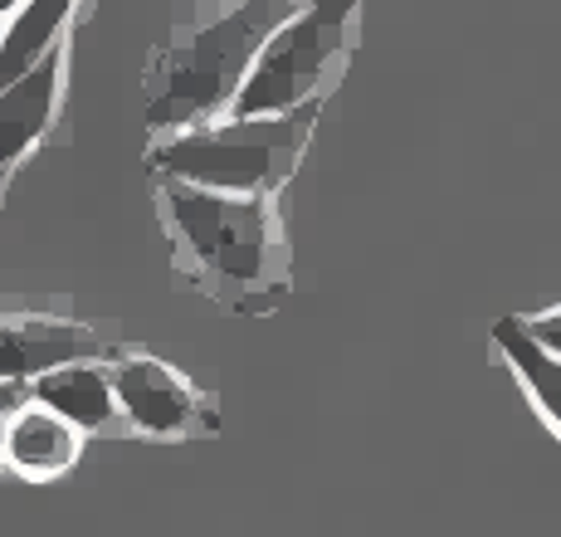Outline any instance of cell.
I'll use <instances>...</instances> for the list:
<instances>
[{
  "instance_id": "cell-1",
  "label": "cell",
  "mask_w": 561,
  "mask_h": 537,
  "mask_svg": "<svg viewBox=\"0 0 561 537\" xmlns=\"http://www.w3.org/2000/svg\"><path fill=\"white\" fill-rule=\"evenodd\" d=\"M157 206L181 278L196 294L230 313H274L284 304L294 250L274 196H234L161 176Z\"/></svg>"
},
{
  "instance_id": "cell-2",
  "label": "cell",
  "mask_w": 561,
  "mask_h": 537,
  "mask_svg": "<svg viewBox=\"0 0 561 537\" xmlns=\"http://www.w3.org/2000/svg\"><path fill=\"white\" fill-rule=\"evenodd\" d=\"M304 0H244L167 39L147 64V123L181 133L230 117L259 49Z\"/></svg>"
},
{
  "instance_id": "cell-3",
  "label": "cell",
  "mask_w": 561,
  "mask_h": 537,
  "mask_svg": "<svg viewBox=\"0 0 561 537\" xmlns=\"http://www.w3.org/2000/svg\"><path fill=\"white\" fill-rule=\"evenodd\" d=\"M318 113L322 103H308L274 117H215L201 127L161 133L147 147V167L157 176L196 181L234 196H278L308 152Z\"/></svg>"
},
{
  "instance_id": "cell-4",
  "label": "cell",
  "mask_w": 561,
  "mask_h": 537,
  "mask_svg": "<svg viewBox=\"0 0 561 537\" xmlns=\"http://www.w3.org/2000/svg\"><path fill=\"white\" fill-rule=\"evenodd\" d=\"M362 35L357 0H304L259 49L230 117H274L322 103Z\"/></svg>"
},
{
  "instance_id": "cell-5",
  "label": "cell",
  "mask_w": 561,
  "mask_h": 537,
  "mask_svg": "<svg viewBox=\"0 0 561 537\" xmlns=\"http://www.w3.org/2000/svg\"><path fill=\"white\" fill-rule=\"evenodd\" d=\"M107 372H113V391L127 425L142 430V435L171 439V435H196V430L205 435L215 425V411L205 405L196 381L181 376L176 367H167L161 357L127 352V357H113Z\"/></svg>"
},
{
  "instance_id": "cell-6",
  "label": "cell",
  "mask_w": 561,
  "mask_h": 537,
  "mask_svg": "<svg viewBox=\"0 0 561 537\" xmlns=\"http://www.w3.org/2000/svg\"><path fill=\"white\" fill-rule=\"evenodd\" d=\"M64 73H69V39H59L25 79L0 89V176H10V167L35 152L39 137L49 133L54 113H59Z\"/></svg>"
},
{
  "instance_id": "cell-7",
  "label": "cell",
  "mask_w": 561,
  "mask_h": 537,
  "mask_svg": "<svg viewBox=\"0 0 561 537\" xmlns=\"http://www.w3.org/2000/svg\"><path fill=\"white\" fill-rule=\"evenodd\" d=\"M103 357L93 328L69 318H5L0 322V381H35L39 372L64 362Z\"/></svg>"
},
{
  "instance_id": "cell-8",
  "label": "cell",
  "mask_w": 561,
  "mask_h": 537,
  "mask_svg": "<svg viewBox=\"0 0 561 537\" xmlns=\"http://www.w3.org/2000/svg\"><path fill=\"white\" fill-rule=\"evenodd\" d=\"M30 401L59 411L64 421H73L83 435H99V430L127 425L123 405H117V391H113V372L99 367V357L64 362V367L39 372L35 381H30Z\"/></svg>"
},
{
  "instance_id": "cell-9",
  "label": "cell",
  "mask_w": 561,
  "mask_h": 537,
  "mask_svg": "<svg viewBox=\"0 0 561 537\" xmlns=\"http://www.w3.org/2000/svg\"><path fill=\"white\" fill-rule=\"evenodd\" d=\"M79 449H83V430L39 401H25L5 421V465L25 479L64 475V469H73Z\"/></svg>"
},
{
  "instance_id": "cell-10",
  "label": "cell",
  "mask_w": 561,
  "mask_h": 537,
  "mask_svg": "<svg viewBox=\"0 0 561 537\" xmlns=\"http://www.w3.org/2000/svg\"><path fill=\"white\" fill-rule=\"evenodd\" d=\"M79 0H20L0 25V89L25 79L45 54L64 39V25L73 20Z\"/></svg>"
},
{
  "instance_id": "cell-11",
  "label": "cell",
  "mask_w": 561,
  "mask_h": 537,
  "mask_svg": "<svg viewBox=\"0 0 561 537\" xmlns=\"http://www.w3.org/2000/svg\"><path fill=\"white\" fill-rule=\"evenodd\" d=\"M493 347H499V357L517 372V381H523V391L533 396V405L561 435V357L533 338V328H527L523 318L493 322Z\"/></svg>"
},
{
  "instance_id": "cell-12",
  "label": "cell",
  "mask_w": 561,
  "mask_h": 537,
  "mask_svg": "<svg viewBox=\"0 0 561 537\" xmlns=\"http://www.w3.org/2000/svg\"><path fill=\"white\" fill-rule=\"evenodd\" d=\"M527 328H533V338L542 342V347H552L561 357V304L547 308V313H537V318H527Z\"/></svg>"
},
{
  "instance_id": "cell-13",
  "label": "cell",
  "mask_w": 561,
  "mask_h": 537,
  "mask_svg": "<svg viewBox=\"0 0 561 537\" xmlns=\"http://www.w3.org/2000/svg\"><path fill=\"white\" fill-rule=\"evenodd\" d=\"M25 401H30V386L25 381H0V421H10V415H15Z\"/></svg>"
},
{
  "instance_id": "cell-14",
  "label": "cell",
  "mask_w": 561,
  "mask_h": 537,
  "mask_svg": "<svg viewBox=\"0 0 561 537\" xmlns=\"http://www.w3.org/2000/svg\"><path fill=\"white\" fill-rule=\"evenodd\" d=\"M0 465H5V421H0Z\"/></svg>"
},
{
  "instance_id": "cell-15",
  "label": "cell",
  "mask_w": 561,
  "mask_h": 537,
  "mask_svg": "<svg viewBox=\"0 0 561 537\" xmlns=\"http://www.w3.org/2000/svg\"><path fill=\"white\" fill-rule=\"evenodd\" d=\"M20 5V0H0V15H10V10H15Z\"/></svg>"
},
{
  "instance_id": "cell-16",
  "label": "cell",
  "mask_w": 561,
  "mask_h": 537,
  "mask_svg": "<svg viewBox=\"0 0 561 537\" xmlns=\"http://www.w3.org/2000/svg\"><path fill=\"white\" fill-rule=\"evenodd\" d=\"M0 206H5V176H0Z\"/></svg>"
}]
</instances>
